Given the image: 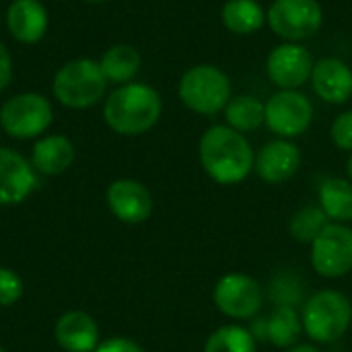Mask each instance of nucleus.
I'll use <instances>...</instances> for the list:
<instances>
[{
	"mask_svg": "<svg viewBox=\"0 0 352 352\" xmlns=\"http://www.w3.org/2000/svg\"><path fill=\"white\" fill-rule=\"evenodd\" d=\"M177 91L182 103L200 116H214L231 101L229 76L210 64H198L186 70Z\"/></svg>",
	"mask_w": 352,
	"mask_h": 352,
	"instance_id": "39448f33",
	"label": "nucleus"
},
{
	"mask_svg": "<svg viewBox=\"0 0 352 352\" xmlns=\"http://www.w3.org/2000/svg\"><path fill=\"white\" fill-rule=\"evenodd\" d=\"M56 342L66 352H95L99 346V328L85 311L64 314L54 328Z\"/></svg>",
	"mask_w": 352,
	"mask_h": 352,
	"instance_id": "dca6fc26",
	"label": "nucleus"
},
{
	"mask_svg": "<svg viewBox=\"0 0 352 352\" xmlns=\"http://www.w3.org/2000/svg\"><path fill=\"white\" fill-rule=\"evenodd\" d=\"M23 295V280L10 268L0 266V307L14 305Z\"/></svg>",
	"mask_w": 352,
	"mask_h": 352,
	"instance_id": "a878e982",
	"label": "nucleus"
},
{
	"mask_svg": "<svg viewBox=\"0 0 352 352\" xmlns=\"http://www.w3.org/2000/svg\"><path fill=\"white\" fill-rule=\"evenodd\" d=\"M35 188L33 165L12 148H0V206L23 202Z\"/></svg>",
	"mask_w": 352,
	"mask_h": 352,
	"instance_id": "4468645a",
	"label": "nucleus"
},
{
	"mask_svg": "<svg viewBox=\"0 0 352 352\" xmlns=\"http://www.w3.org/2000/svg\"><path fill=\"white\" fill-rule=\"evenodd\" d=\"M200 165L221 186H235L254 171V148L250 140L231 126H210L198 146Z\"/></svg>",
	"mask_w": 352,
	"mask_h": 352,
	"instance_id": "f257e3e1",
	"label": "nucleus"
},
{
	"mask_svg": "<svg viewBox=\"0 0 352 352\" xmlns=\"http://www.w3.org/2000/svg\"><path fill=\"white\" fill-rule=\"evenodd\" d=\"M161 109V97L153 87L142 82H128L107 97L103 105V118L113 132L124 136H138L148 132L159 122Z\"/></svg>",
	"mask_w": 352,
	"mask_h": 352,
	"instance_id": "f03ea898",
	"label": "nucleus"
},
{
	"mask_svg": "<svg viewBox=\"0 0 352 352\" xmlns=\"http://www.w3.org/2000/svg\"><path fill=\"white\" fill-rule=\"evenodd\" d=\"M95 352H144L142 346L130 338H109L105 342H99V346L95 349Z\"/></svg>",
	"mask_w": 352,
	"mask_h": 352,
	"instance_id": "cd10ccee",
	"label": "nucleus"
},
{
	"mask_svg": "<svg viewBox=\"0 0 352 352\" xmlns=\"http://www.w3.org/2000/svg\"><path fill=\"white\" fill-rule=\"evenodd\" d=\"M107 87V78L95 60L78 58L64 64L54 76L56 99L70 109H87L95 105Z\"/></svg>",
	"mask_w": 352,
	"mask_h": 352,
	"instance_id": "20e7f679",
	"label": "nucleus"
},
{
	"mask_svg": "<svg viewBox=\"0 0 352 352\" xmlns=\"http://www.w3.org/2000/svg\"><path fill=\"white\" fill-rule=\"evenodd\" d=\"M330 136L334 140V144L342 151H351L352 153V109L340 113L332 128H330Z\"/></svg>",
	"mask_w": 352,
	"mask_h": 352,
	"instance_id": "bb28decb",
	"label": "nucleus"
},
{
	"mask_svg": "<svg viewBox=\"0 0 352 352\" xmlns=\"http://www.w3.org/2000/svg\"><path fill=\"white\" fill-rule=\"evenodd\" d=\"M74 161V146L66 136L54 134L41 138L31 153V165L43 175H60Z\"/></svg>",
	"mask_w": 352,
	"mask_h": 352,
	"instance_id": "a211bd4d",
	"label": "nucleus"
},
{
	"mask_svg": "<svg viewBox=\"0 0 352 352\" xmlns=\"http://www.w3.org/2000/svg\"><path fill=\"white\" fill-rule=\"evenodd\" d=\"M266 21L278 37L297 43L320 31L324 10L318 0H274Z\"/></svg>",
	"mask_w": 352,
	"mask_h": 352,
	"instance_id": "423d86ee",
	"label": "nucleus"
},
{
	"mask_svg": "<svg viewBox=\"0 0 352 352\" xmlns=\"http://www.w3.org/2000/svg\"><path fill=\"white\" fill-rule=\"evenodd\" d=\"M311 266L324 278H342L352 272V227L328 223L311 243Z\"/></svg>",
	"mask_w": 352,
	"mask_h": 352,
	"instance_id": "0eeeda50",
	"label": "nucleus"
},
{
	"mask_svg": "<svg viewBox=\"0 0 352 352\" xmlns=\"http://www.w3.org/2000/svg\"><path fill=\"white\" fill-rule=\"evenodd\" d=\"M221 16L225 27L235 35H252L266 23V12L256 0H227Z\"/></svg>",
	"mask_w": 352,
	"mask_h": 352,
	"instance_id": "412c9836",
	"label": "nucleus"
},
{
	"mask_svg": "<svg viewBox=\"0 0 352 352\" xmlns=\"http://www.w3.org/2000/svg\"><path fill=\"white\" fill-rule=\"evenodd\" d=\"M12 78V62H10V54L8 50L0 43V93L8 87Z\"/></svg>",
	"mask_w": 352,
	"mask_h": 352,
	"instance_id": "c85d7f7f",
	"label": "nucleus"
},
{
	"mask_svg": "<svg viewBox=\"0 0 352 352\" xmlns=\"http://www.w3.org/2000/svg\"><path fill=\"white\" fill-rule=\"evenodd\" d=\"M314 120L311 101L297 89H280L266 103V120L270 132L280 138L301 136Z\"/></svg>",
	"mask_w": 352,
	"mask_h": 352,
	"instance_id": "9d476101",
	"label": "nucleus"
},
{
	"mask_svg": "<svg viewBox=\"0 0 352 352\" xmlns=\"http://www.w3.org/2000/svg\"><path fill=\"white\" fill-rule=\"evenodd\" d=\"M346 175H349V179L352 182V155L349 157V161H346Z\"/></svg>",
	"mask_w": 352,
	"mask_h": 352,
	"instance_id": "7c9ffc66",
	"label": "nucleus"
},
{
	"mask_svg": "<svg viewBox=\"0 0 352 352\" xmlns=\"http://www.w3.org/2000/svg\"><path fill=\"white\" fill-rule=\"evenodd\" d=\"M311 85L326 103H346L352 97V70L340 58H322L314 64Z\"/></svg>",
	"mask_w": 352,
	"mask_h": 352,
	"instance_id": "2eb2a0df",
	"label": "nucleus"
},
{
	"mask_svg": "<svg viewBox=\"0 0 352 352\" xmlns=\"http://www.w3.org/2000/svg\"><path fill=\"white\" fill-rule=\"evenodd\" d=\"M217 309L231 320H254L264 303L260 283L243 272L225 274L212 293Z\"/></svg>",
	"mask_w": 352,
	"mask_h": 352,
	"instance_id": "1a4fd4ad",
	"label": "nucleus"
},
{
	"mask_svg": "<svg viewBox=\"0 0 352 352\" xmlns=\"http://www.w3.org/2000/svg\"><path fill=\"white\" fill-rule=\"evenodd\" d=\"M330 223V219L326 217V212L320 206H305L301 210H297L289 223V231L291 237L299 243H314V239L324 231V227Z\"/></svg>",
	"mask_w": 352,
	"mask_h": 352,
	"instance_id": "393cba45",
	"label": "nucleus"
},
{
	"mask_svg": "<svg viewBox=\"0 0 352 352\" xmlns=\"http://www.w3.org/2000/svg\"><path fill=\"white\" fill-rule=\"evenodd\" d=\"M107 206L126 225H140L153 214V196L136 179H118L107 188Z\"/></svg>",
	"mask_w": 352,
	"mask_h": 352,
	"instance_id": "f8f14e48",
	"label": "nucleus"
},
{
	"mask_svg": "<svg viewBox=\"0 0 352 352\" xmlns=\"http://www.w3.org/2000/svg\"><path fill=\"white\" fill-rule=\"evenodd\" d=\"M87 2H105V0H87Z\"/></svg>",
	"mask_w": 352,
	"mask_h": 352,
	"instance_id": "2f4dec72",
	"label": "nucleus"
},
{
	"mask_svg": "<svg viewBox=\"0 0 352 352\" xmlns=\"http://www.w3.org/2000/svg\"><path fill=\"white\" fill-rule=\"evenodd\" d=\"M0 352H6V351H4V349H2V346H0Z\"/></svg>",
	"mask_w": 352,
	"mask_h": 352,
	"instance_id": "473e14b6",
	"label": "nucleus"
},
{
	"mask_svg": "<svg viewBox=\"0 0 352 352\" xmlns=\"http://www.w3.org/2000/svg\"><path fill=\"white\" fill-rule=\"evenodd\" d=\"M140 62H142L140 60V54L132 45L118 43V45L109 47L103 54L99 66H101V70H103V74H105L107 80L118 82V85H124V82H130L138 74Z\"/></svg>",
	"mask_w": 352,
	"mask_h": 352,
	"instance_id": "4be33fe9",
	"label": "nucleus"
},
{
	"mask_svg": "<svg viewBox=\"0 0 352 352\" xmlns=\"http://www.w3.org/2000/svg\"><path fill=\"white\" fill-rule=\"evenodd\" d=\"M258 340L250 328L229 324L217 328L204 342V352H256Z\"/></svg>",
	"mask_w": 352,
	"mask_h": 352,
	"instance_id": "b1692460",
	"label": "nucleus"
},
{
	"mask_svg": "<svg viewBox=\"0 0 352 352\" xmlns=\"http://www.w3.org/2000/svg\"><path fill=\"white\" fill-rule=\"evenodd\" d=\"M303 332V322L293 305H276L266 318V340L276 349H291Z\"/></svg>",
	"mask_w": 352,
	"mask_h": 352,
	"instance_id": "aec40b11",
	"label": "nucleus"
},
{
	"mask_svg": "<svg viewBox=\"0 0 352 352\" xmlns=\"http://www.w3.org/2000/svg\"><path fill=\"white\" fill-rule=\"evenodd\" d=\"M330 223L352 221V182L349 177H330L320 186V204H318Z\"/></svg>",
	"mask_w": 352,
	"mask_h": 352,
	"instance_id": "6ab92c4d",
	"label": "nucleus"
},
{
	"mask_svg": "<svg viewBox=\"0 0 352 352\" xmlns=\"http://www.w3.org/2000/svg\"><path fill=\"white\" fill-rule=\"evenodd\" d=\"M303 332L320 344H330L340 340L352 324L351 299L336 291L324 289L311 295L301 311Z\"/></svg>",
	"mask_w": 352,
	"mask_h": 352,
	"instance_id": "7ed1b4c3",
	"label": "nucleus"
},
{
	"mask_svg": "<svg viewBox=\"0 0 352 352\" xmlns=\"http://www.w3.org/2000/svg\"><path fill=\"white\" fill-rule=\"evenodd\" d=\"M256 173L266 184H285L301 167V151L295 142L287 138L272 140L260 148L256 155Z\"/></svg>",
	"mask_w": 352,
	"mask_h": 352,
	"instance_id": "ddd939ff",
	"label": "nucleus"
},
{
	"mask_svg": "<svg viewBox=\"0 0 352 352\" xmlns=\"http://www.w3.org/2000/svg\"><path fill=\"white\" fill-rule=\"evenodd\" d=\"M52 124V105L39 93L10 97L0 109V126L12 138H35Z\"/></svg>",
	"mask_w": 352,
	"mask_h": 352,
	"instance_id": "6e6552de",
	"label": "nucleus"
},
{
	"mask_svg": "<svg viewBox=\"0 0 352 352\" xmlns=\"http://www.w3.org/2000/svg\"><path fill=\"white\" fill-rule=\"evenodd\" d=\"M225 118H227V126H231L241 134L258 130L266 120V103H262L252 95H239L227 103Z\"/></svg>",
	"mask_w": 352,
	"mask_h": 352,
	"instance_id": "5701e85b",
	"label": "nucleus"
},
{
	"mask_svg": "<svg viewBox=\"0 0 352 352\" xmlns=\"http://www.w3.org/2000/svg\"><path fill=\"white\" fill-rule=\"evenodd\" d=\"M6 25L21 43H35L47 31V12L39 0H14L8 6Z\"/></svg>",
	"mask_w": 352,
	"mask_h": 352,
	"instance_id": "f3484780",
	"label": "nucleus"
},
{
	"mask_svg": "<svg viewBox=\"0 0 352 352\" xmlns=\"http://www.w3.org/2000/svg\"><path fill=\"white\" fill-rule=\"evenodd\" d=\"M287 352H320V349H316L314 344H295L287 349Z\"/></svg>",
	"mask_w": 352,
	"mask_h": 352,
	"instance_id": "c756f323",
	"label": "nucleus"
},
{
	"mask_svg": "<svg viewBox=\"0 0 352 352\" xmlns=\"http://www.w3.org/2000/svg\"><path fill=\"white\" fill-rule=\"evenodd\" d=\"M314 64L316 62L311 54L303 45L287 41L270 52L266 60V72L276 87L299 89L303 82L311 78Z\"/></svg>",
	"mask_w": 352,
	"mask_h": 352,
	"instance_id": "9b49d317",
	"label": "nucleus"
}]
</instances>
